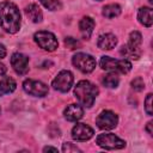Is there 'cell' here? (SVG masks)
I'll return each instance as SVG.
<instances>
[{
	"label": "cell",
	"instance_id": "cell-1",
	"mask_svg": "<svg viewBox=\"0 0 153 153\" xmlns=\"http://www.w3.org/2000/svg\"><path fill=\"white\" fill-rule=\"evenodd\" d=\"M20 12L11 1L0 2V26L8 33H16L20 29Z\"/></svg>",
	"mask_w": 153,
	"mask_h": 153
},
{
	"label": "cell",
	"instance_id": "cell-2",
	"mask_svg": "<svg viewBox=\"0 0 153 153\" xmlns=\"http://www.w3.org/2000/svg\"><path fill=\"white\" fill-rule=\"evenodd\" d=\"M98 87L88 80H80L74 87V96L79 104L86 108H91L98 96Z\"/></svg>",
	"mask_w": 153,
	"mask_h": 153
},
{
	"label": "cell",
	"instance_id": "cell-3",
	"mask_svg": "<svg viewBox=\"0 0 153 153\" xmlns=\"http://www.w3.org/2000/svg\"><path fill=\"white\" fill-rule=\"evenodd\" d=\"M100 67L104 71L114 72V73H122L127 74L131 69V62L123 59V60H115L110 56H102L100 61Z\"/></svg>",
	"mask_w": 153,
	"mask_h": 153
},
{
	"label": "cell",
	"instance_id": "cell-4",
	"mask_svg": "<svg viewBox=\"0 0 153 153\" xmlns=\"http://www.w3.org/2000/svg\"><path fill=\"white\" fill-rule=\"evenodd\" d=\"M96 143L104 149H122L126 147V141L111 133L99 134L96 139Z\"/></svg>",
	"mask_w": 153,
	"mask_h": 153
},
{
	"label": "cell",
	"instance_id": "cell-5",
	"mask_svg": "<svg viewBox=\"0 0 153 153\" xmlns=\"http://www.w3.org/2000/svg\"><path fill=\"white\" fill-rule=\"evenodd\" d=\"M33 39L39 48L47 51H54L59 47V42L55 35L49 31H37L33 35Z\"/></svg>",
	"mask_w": 153,
	"mask_h": 153
},
{
	"label": "cell",
	"instance_id": "cell-6",
	"mask_svg": "<svg viewBox=\"0 0 153 153\" xmlns=\"http://www.w3.org/2000/svg\"><path fill=\"white\" fill-rule=\"evenodd\" d=\"M72 62L82 73H91V72H93V69L96 68V65H97L94 57L92 55L85 54V53H76L72 57Z\"/></svg>",
	"mask_w": 153,
	"mask_h": 153
},
{
	"label": "cell",
	"instance_id": "cell-7",
	"mask_svg": "<svg viewBox=\"0 0 153 153\" xmlns=\"http://www.w3.org/2000/svg\"><path fill=\"white\" fill-rule=\"evenodd\" d=\"M73 81H74V76H73L72 72L63 69L55 76V79L51 82V86L56 91L65 93V92H68L71 90V87L73 86Z\"/></svg>",
	"mask_w": 153,
	"mask_h": 153
},
{
	"label": "cell",
	"instance_id": "cell-8",
	"mask_svg": "<svg viewBox=\"0 0 153 153\" xmlns=\"http://www.w3.org/2000/svg\"><path fill=\"white\" fill-rule=\"evenodd\" d=\"M118 123V117L115 112L110 111V110H104L102 111L98 117L96 118V124L99 129L103 130H111L114 128H116Z\"/></svg>",
	"mask_w": 153,
	"mask_h": 153
},
{
	"label": "cell",
	"instance_id": "cell-9",
	"mask_svg": "<svg viewBox=\"0 0 153 153\" xmlns=\"http://www.w3.org/2000/svg\"><path fill=\"white\" fill-rule=\"evenodd\" d=\"M23 88L26 93L35 97H44L49 92V88L44 82L32 79H26L23 82Z\"/></svg>",
	"mask_w": 153,
	"mask_h": 153
},
{
	"label": "cell",
	"instance_id": "cell-10",
	"mask_svg": "<svg viewBox=\"0 0 153 153\" xmlns=\"http://www.w3.org/2000/svg\"><path fill=\"white\" fill-rule=\"evenodd\" d=\"M11 65L16 73L23 75L29 71V57L22 53H14L11 57Z\"/></svg>",
	"mask_w": 153,
	"mask_h": 153
},
{
	"label": "cell",
	"instance_id": "cell-11",
	"mask_svg": "<svg viewBox=\"0 0 153 153\" xmlns=\"http://www.w3.org/2000/svg\"><path fill=\"white\" fill-rule=\"evenodd\" d=\"M93 129L86 123H76L72 129V137L76 141H87L93 136Z\"/></svg>",
	"mask_w": 153,
	"mask_h": 153
},
{
	"label": "cell",
	"instance_id": "cell-12",
	"mask_svg": "<svg viewBox=\"0 0 153 153\" xmlns=\"http://www.w3.org/2000/svg\"><path fill=\"white\" fill-rule=\"evenodd\" d=\"M63 115L66 117L67 121H71V122H76L79 121L82 115H84V109L80 104H69L65 111H63Z\"/></svg>",
	"mask_w": 153,
	"mask_h": 153
},
{
	"label": "cell",
	"instance_id": "cell-13",
	"mask_svg": "<svg viewBox=\"0 0 153 153\" xmlns=\"http://www.w3.org/2000/svg\"><path fill=\"white\" fill-rule=\"evenodd\" d=\"M94 20L91 18V17H82L81 20L79 22V30H80V33L81 36L85 38V39H90L92 32H93V29H94Z\"/></svg>",
	"mask_w": 153,
	"mask_h": 153
},
{
	"label": "cell",
	"instance_id": "cell-14",
	"mask_svg": "<svg viewBox=\"0 0 153 153\" xmlns=\"http://www.w3.org/2000/svg\"><path fill=\"white\" fill-rule=\"evenodd\" d=\"M117 44V37L112 33H103L98 37L97 45L99 49L103 50H111Z\"/></svg>",
	"mask_w": 153,
	"mask_h": 153
},
{
	"label": "cell",
	"instance_id": "cell-15",
	"mask_svg": "<svg viewBox=\"0 0 153 153\" xmlns=\"http://www.w3.org/2000/svg\"><path fill=\"white\" fill-rule=\"evenodd\" d=\"M137 19L139 22L146 26V27H151L153 24V10L151 7H141L137 12Z\"/></svg>",
	"mask_w": 153,
	"mask_h": 153
},
{
	"label": "cell",
	"instance_id": "cell-16",
	"mask_svg": "<svg viewBox=\"0 0 153 153\" xmlns=\"http://www.w3.org/2000/svg\"><path fill=\"white\" fill-rule=\"evenodd\" d=\"M25 14L32 23H41L43 19V13H42L39 6L36 4H30L29 6H26Z\"/></svg>",
	"mask_w": 153,
	"mask_h": 153
},
{
	"label": "cell",
	"instance_id": "cell-17",
	"mask_svg": "<svg viewBox=\"0 0 153 153\" xmlns=\"http://www.w3.org/2000/svg\"><path fill=\"white\" fill-rule=\"evenodd\" d=\"M16 87H17V84H16L14 79H12L10 76H6V78L1 79L0 80V96L13 92L16 90Z\"/></svg>",
	"mask_w": 153,
	"mask_h": 153
},
{
	"label": "cell",
	"instance_id": "cell-18",
	"mask_svg": "<svg viewBox=\"0 0 153 153\" xmlns=\"http://www.w3.org/2000/svg\"><path fill=\"white\" fill-rule=\"evenodd\" d=\"M103 16L111 19L115 17H118L121 14V6L118 4H109L103 7Z\"/></svg>",
	"mask_w": 153,
	"mask_h": 153
},
{
	"label": "cell",
	"instance_id": "cell-19",
	"mask_svg": "<svg viewBox=\"0 0 153 153\" xmlns=\"http://www.w3.org/2000/svg\"><path fill=\"white\" fill-rule=\"evenodd\" d=\"M141 43H142V36L139 31H131L129 35V39L127 45L134 49H140L141 50Z\"/></svg>",
	"mask_w": 153,
	"mask_h": 153
},
{
	"label": "cell",
	"instance_id": "cell-20",
	"mask_svg": "<svg viewBox=\"0 0 153 153\" xmlns=\"http://www.w3.org/2000/svg\"><path fill=\"white\" fill-rule=\"evenodd\" d=\"M102 81H103V85L105 87H108V88H115L120 84V78H118V75L116 73L111 72V73L104 75V78H103Z\"/></svg>",
	"mask_w": 153,
	"mask_h": 153
},
{
	"label": "cell",
	"instance_id": "cell-21",
	"mask_svg": "<svg viewBox=\"0 0 153 153\" xmlns=\"http://www.w3.org/2000/svg\"><path fill=\"white\" fill-rule=\"evenodd\" d=\"M121 55L124 56V57H129L131 60H137L140 56H141V50L140 49H134V48H130L128 47L127 44L123 45L120 50Z\"/></svg>",
	"mask_w": 153,
	"mask_h": 153
},
{
	"label": "cell",
	"instance_id": "cell-22",
	"mask_svg": "<svg viewBox=\"0 0 153 153\" xmlns=\"http://www.w3.org/2000/svg\"><path fill=\"white\" fill-rule=\"evenodd\" d=\"M39 2L50 11H57L62 7L60 0H39Z\"/></svg>",
	"mask_w": 153,
	"mask_h": 153
},
{
	"label": "cell",
	"instance_id": "cell-23",
	"mask_svg": "<svg viewBox=\"0 0 153 153\" xmlns=\"http://www.w3.org/2000/svg\"><path fill=\"white\" fill-rule=\"evenodd\" d=\"M65 45H66L67 48L72 49V50L81 48L80 41H78L76 38H73V37H66V38H65Z\"/></svg>",
	"mask_w": 153,
	"mask_h": 153
},
{
	"label": "cell",
	"instance_id": "cell-24",
	"mask_svg": "<svg viewBox=\"0 0 153 153\" xmlns=\"http://www.w3.org/2000/svg\"><path fill=\"white\" fill-rule=\"evenodd\" d=\"M131 87H133V90H135L137 92L142 91L145 88V81H143V79L141 76H136L135 79H133L131 80Z\"/></svg>",
	"mask_w": 153,
	"mask_h": 153
},
{
	"label": "cell",
	"instance_id": "cell-25",
	"mask_svg": "<svg viewBox=\"0 0 153 153\" xmlns=\"http://www.w3.org/2000/svg\"><path fill=\"white\" fill-rule=\"evenodd\" d=\"M152 97H153L152 93H148L146 99H145V110H146L148 116H152V114H153V110H152Z\"/></svg>",
	"mask_w": 153,
	"mask_h": 153
},
{
	"label": "cell",
	"instance_id": "cell-26",
	"mask_svg": "<svg viewBox=\"0 0 153 153\" xmlns=\"http://www.w3.org/2000/svg\"><path fill=\"white\" fill-rule=\"evenodd\" d=\"M62 152L65 153H71V152H81L75 145H73L72 142H65L62 145Z\"/></svg>",
	"mask_w": 153,
	"mask_h": 153
},
{
	"label": "cell",
	"instance_id": "cell-27",
	"mask_svg": "<svg viewBox=\"0 0 153 153\" xmlns=\"http://www.w3.org/2000/svg\"><path fill=\"white\" fill-rule=\"evenodd\" d=\"M6 54H7V51H6L5 45L0 44V59H4V57L6 56Z\"/></svg>",
	"mask_w": 153,
	"mask_h": 153
},
{
	"label": "cell",
	"instance_id": "cell-28",
	"mask_svg": "<svg viewBox=\"0 0 153 153\" xmlns=\"http://www.w3.org/2000/svg\"><path fill=\"white\" fill-rule=\"evenodd\" d=\"M152 126H153V122H148L147 123V126H146V130H147V133L149 134V135H152L153 134V130H152Z\"/></svg>",
	"mask_w": 153,
	"mask_h": 153
},
{
	"label": "cell",
	"instance_id": "cell-29",
	"mask_svg": "<svg viewBox=\"0 0 153 153\" xmlns=\"http://www.w3.org/2000/svg\"><path fill=\"white\" fill-rule=\"evenodd\" d=\"M43 152H57V148H55V147H50V146H47V147H44L43 148Z\"/></svg>",
	"mask_w": 153,
	"mask_h": 153
},
{
	"label": "cell",
	"instance_id": "cell-30",
	"mask_svg": "<svg viewBox=\"0 0 153 153\" xmlns=\"http://www.w3.org/2000/svg\"><path fill=\"white\" fill-rule=\"evenodd\" d=\"M6 71H7V69H6V66H5L4 63H1V62H0V76H1V75H4V74L6 73Z\"/></svg>",
	"mask_w": 153,
	"mask_h": 153
},
{
	"label": "cell",
	"instance_id": "cell-31",
	"mask_svg": "<svg viewBox=\"0 0 153 153\" xmlns=\"http://www.w3.org/2000/svg\"><path fill=\"white\" fill-rule=\"evenodd\" d=\"M97 1H102V0H97Z\"/></svg>",
	"mask_w": 153,
	"mask_h": 153
},
{
	"label": "cell",
	"instance_id": "cell-32",
	"mask_svg": "<svg viewBox=\"0 0 153 153\" xmlns=\"http://www.w3.org/2000/svg\"><path fill=\"white\" fill-rule=\"evenodd\" d=\"M0 111H1V109H0Z\"/></svg>",
	"mask_w": 153,
	"mask_h": 153
}]
</instances>
